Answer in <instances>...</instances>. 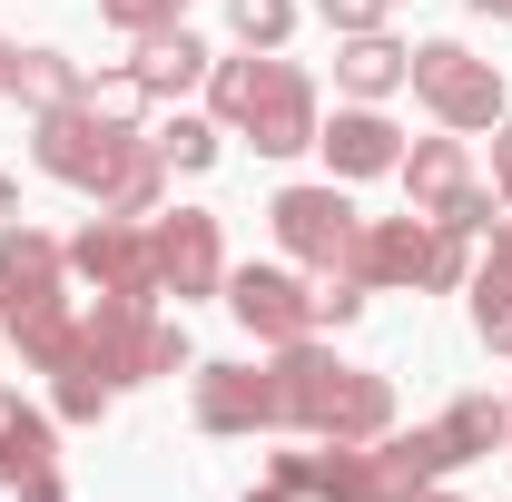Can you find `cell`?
I'll return each mask as SVG.
<instances>
[{
	"instance_id": "obj_36",
	"label": "cell",
	"mask_w": 512,
	"mask_h": 502,
	"mask_svg": "<svg viewBox=\"0 0 512 502\" xmlns=\"http://www.w3.org/2000/svg\"><path fill=\"white\" fill-rule=\"evenodd\" d=\"M473 10H483V20H512V0H473Z\"/></svg>"
},
{
	"instance_id": "obj_3",
	"label": "cell",
	"mask_w": 512,
	"mask_h": 502,
	"mask_svg": "<svg viewBox=\"0 0 512 502\" xmlns=\"http://www.w3.org/2000/svg\"><path fill=\"white\" fill-rule=\"evenodd\" d=\"M207 119L256 138V158H296V148H316V79L296 60H217L207 69Z\"/></svg>"
},
{
	"instance_id": "obj_21",
	"label": "cell",
	"mask_w": 512,
	"mask_h": 502,
	"mask_svg": "<svg viewBox=\"0 0 512 502\" xmlns=\"http://www.w3.org/2000/svg\"><path fill=\"white\" fill-rule=\"evenodd\" d=\"M473 335L512 355V276H493V266H473Z\"/></svg>"
},
{
	"instance_id": "obj_12",
	"label": "cell",
	"mask_w": 512,
	"mask_h": 502,
	"mask_svg": "<svg viewBox=\"0 0 512 502\" xmlns=\"http://www.w3.org/2000/svg\"><path fill=\"white\" fill-rule=\"evenodd\" d=\"M197 434H276V384L256 365H197Z\"/></svg>"
},
{
	"instance_id": "obj_29",
	"label": "cell",
	"mask_w": 512,
	"mask_h": 502,
	"mask_svg": "<svg viewBox=\"0 0 512 502\" xmlns=\"http://www.w3.org/2000/svg\"><path fill=\"white\" fill-rule=\"evenodd\" d=\"M384 10H394V0H316V20L335 30V40H355V30H384Z\"/></svg>"
},
{
	"instance_id": "obj_17",
	"label": "cell",
	"mask_w": 512,
	"mask_h": 502,
	"mask_svg": "<svg viewBox=\"0 0 512 502\" xmlns=\"http://www.w3.org/2000/svg\"><path fill=\"white\" fill-rule=\"evenodd\" d=\"M404 60H414V50H404L394 30H355V40L335 50V79H345V99H394V89H404Z\"/></svg>"
},
{
	"instance_id": "obj_34",
	"label": "cell",
	"mask_w": 512,
	"mask_h": 502,
	"mask_svg": "<svg viewBox=\"0 0 512 502\" xmlns=\"http://www.w3.org/2000/svg\"><path fill=\"white\" fill-rule=\"evenodd\" d=\"M0 227H20V188L10 178H0Z\"/></svg>"
},
{
	"instance_id": "obj_26",
	"label": "cell",
	"mask_w": 512,
	"mask_h": 502,
	"mask_svg": "<svg viewBox=\"0 0 512 502\" xmlns=\"http://www.w3.org/2000/svg\"><path fill=\"white\" fill-rule=\"evenodd\" d=\"M178 10H188V0H99V20H109V30H128V40L178 30Z\"/></svg>"
},
{
	"instance_id": "obj_7",
	"label": "cell",
	"mask_w": 512,
	"mask_h": 502,
	"mask_svg": "<svg viewBox=\"0 0 512 502\" xmlns=\"http://www.w3.org/2000/svg\"><path fill=\"white\" fill-rule=\"evenodd\" d=\"M69 276L99 286V296H158V237H148V217H89L69 237Z\"/></svg>"
},
{
	"instance_id": "obj_30",
	"label": "cell",
	"mask_w": 512,
	"mask_h": 502,
	"mask_svg": "<svg viewBox=\"0 0 512 502\" xmlns=\"http://www.w3.org/2000/svg\"><path fill=\"white\" fill-rule=\"evenodd\" d=\"M493 197H503V207H512V109H503V119H493Z\"/></svg>"
},
{
	"instance_id": "obj_20",
	"label": "cell",
	"mask_w": 512,
	"mask_h": 502,
	"mask_svg": "<svg viewBox=\"0 0 512 502\" xmlns=\"http://www.w3.org/2000/svg\"><path fill=\"white\" fill-rule=\"evenodd\" d=\"M79 89H89L79 60H60V50H20V79H10L20 109H60V99H79Z\"/></svg>"
},
{
	"instance_id": "obj_16",
	"label": "cell",
	"mask_w": 512,
	"mask_h": 502,
	"mask_svg": "<svg viewBox=\"0 0 512 502\" xmlns=\"http://www.w3.org/2000/svg\"><path fill=\"white\" fill-rule=\"evenodd\" d=\"M60 463V414H40V404H20V394H0V483L20 493L30 473H50Z\"/></svg>"
},
{
	"instance_id": "obj_9",
	"label": "cell",
	"mask_w": 512,
	"mask_h": 502,
	"mask_svg": "<svg viewBox=\"0 0 512 502\" xmlns=\"http://www.w3.org/2000/svg\"><path fill=\"white\" fill-rule=\"evenodd\" d=\"M148 237H158V296H217L227 286V247H217V217L207 207H158L148 217Z\"/></svg>"
},
{
	"instance_id": "obj_31",
	"label": "cell",
	"mask_w": 512,
	"mask_h": 502,
	"mask_svg": "<svg viewBox=\"0 0 512 502\" xmlns=\"http://www.w3.org/2000/svg\"><path fill=\"white\" fill-rule=\"evenodd\" d=\"M20 502H69V483H60V463H50V473H30V483H20Z\"/></svg>"
},
{
	"instance_id": "obj_13",
	"label": "cell",
	"mask_w": 512,
	"mask_h": 502,
	"mask_svg": "<svg viewBox=\"0 0 512 502\" xmlns=\"http://www.w3.org/2000/svg\"><path fill=\"white\" fill-rule=\"evenodd\" d=\"M325 168L335 178H394V158H404V138H394V119H384L375 99H355V109H335V119L316 128Z\"/></svg>"
},
{
	"instance_id": "obj_37",
	"label": "cell",
	"mask_w": 512,
	"mask_h": 502,
	"mask_svg": "<svg viewBox=\"0 0 512 502\" xmlns=\"http://www.w3.org/2000/svg\"><path fill=\"white\" fill-rule=\"evenodd\" d=\"M414 502H453V493H414Z\"/></svg>"
},
{
	"instance_id": "obj_23",
	"label": "cell",
	"mask_w": 512,
	"mask_h": 502,
	"mask_svg": "<svg viewBox=\"0 0 512 502\" xmlns=\"http://www.w3.org/2000/svg\"><path fill=\"white\" fill-rule=\"evenodd\" d=\"M217 138H227V128H217V119H168V128H158V138H148V148H158L168 168H188V178H197V168L217 158Z\"/></svg>"
},
{
	"instance_id": "obj_4",
	"label": "cell",
	"mask_w": 512,
	"mask_h": 502,
	"mask_svg": "<svg viewBox=\"0 0 512 502\" xmlns=\"http://www.w3.org/2000/svg\"><path fill=\"white\" fill-rule=\"evenodd\" d=\"M69 365L99 384H158L188 365V325H168V315L148 306V296H99V306L79 315V345H69ZM60 365V375H69Z\"/></svg>"
},
{
	"instance_id": "obj_8",
	"label": "cell",
	"mask_w": 512,
	"mask_h": 502,
	"mask_svg": "<svg viewBox=\"0 0 512 502\" xmlns=\"http://www.w3.org/2000/svg\"><path fill=\"white\" fill-rule=\"evenodd\" d=\"M266 227H276V247L296 256V266H345V247H355V207H345V188L325 178V188H276V207H266Z\"/></svg>"
},
{
	"instance_id": "obj_35",
	"label": "cell",
	"mask_w": 512,
	"mask_h": 502,
	"mask_svg": "<svg viewBox=\"0 0 512 502\" xmlns=\"http://www.w3.org/2000/svg\"><path fill=\"white\" fill-rule=\"evenodd\" d=\"M10 79H20V50H10V40H0V99H10Z\"/></svg>"
},
{
	"instance_id": "obj_27",
	"label": "cell",
	"mask_w": 512,
	"mask_h": 502,
	"mask_svg": "<svg viewBox=\"0 0 512 502\" xmlns=\"http://www.w3.org/2000/svg\"><path fill=\"white\" fill-rule=\"evenodd\" d=\"M424 286H473V227H444L434 217V276Z\"/></svg>"
},
{
	"instance_id": "obj_6",
	"label": "cell",
	"mask_w": 512,
	"mask_h": 502,
	"mask_svg": "<svg viewBox=\"0 0 512 502\" xmlns=\"http://www.w3.org/2000/svg\"><path fill=\"white\" fill-rule=\"evenodd\" d=\"M404 79H414V99H424V109H434L444 128H463V138L503 119V69H493V60H473L463 40H424V50L404 60Z\"/></svg>"
},
{
	"instance_id": "obj_22",
	"label": "cell",
	"mask_w": 512,
	"mask_h": 502,
	"mask_svg": "<svg viewBox=\"0 0 512 502\" xmlns=\"http://www.w3.org/2000/svg\"><path fill=\"white\" fill-rule=\"evenodd\" d=\"M227 30H237L247 50H286V30H296V0H227Z\"/></svg>"
},
{
	"instance_id": "obj_19",
	"label": "cell",
	"mask_w": 512,
	"mask_h": 502,
	"mask_svg": "<svg viewBox=\"0 0 512 502\" xmlns=\"http://www.w3.org/2000/svg\"><path fill=\"white\" fill-rule=\"evenodd\" d=\"M444 434H453L463 463H473V453H503V443H512V404H493V394H453V404H444Z\"/></svg>"
},
{
	"instance_id": "obj_33",
	"label": "cell",
	"mask_w": 512,
	"mask_h": 502,
	"mask_svg": "<svg viewBox=\"0 0 512 502\" xmlns=\"http://www.w3.org/2000/svg\"><path fill=\"white\" fill-rule=\"evenodd\" d=\"M247 502H296V493H286V483H276V473H266V483H247Z\"/></svg>"
},
{
	"instance_id": "obj_14",
	"label": "cell",
	"mask_w": 512,
	"mask_h": 502,
	"mask_svg": "<svg viewBox=\"0 0 512 502\" xmlns=\"http://www.w3.org/2000/svg\"><path fill=\"white\" fill-rule=\"evenodd\" d=\"M394 178H404V197H414V217H444L453 197L473 188V158H463V128H444V138H414V148L394 158Z\"/></svg>"
},
{
	"instance_id": "obj_25",
	"label": "cell",
	"mask_w": 512,
	"mask_h": 502,
	"mask_svg": "<svg viewBox=\"0 0 512 502\" xmlns=\"http://www.w3.org/2000/svg\"><path fill=\"white\" fill-rule=\"evenodd\" d=\"M109 394H119V384H99V375H79V365H69V375L50 384V414H60V424H99V414H109Z\"/></svg>"
},
{
	"instance_id": "obj_2",
	"label": "cell",
	"mask_w": 512,
	"mask_h": 502,
	"mask_svg": "<svg viewBox=\"0 0 512 502\" xmlns=\"http://www.w3.org/2000/svg\"><path fill=\"white\" fill-rule=\"evenodd\" d=\"M0 325L20 335V355L40 375H60L79 345V306H69V247L40 227H0Z\"/></svg>"
},
{
	"instance_id": "obj_5",
	"label": "cell",
	"mask_w": 512,
	"mask_h": 502,
	"mask_svg": "<svg viewBox=\"0 0 512 502\" xmlns=\"http://www.w3.org/2000/svg\"><path fill=\"white\" fill-rule=\"evenodd\" d=\"M30 158H40V178H60V188H109V168H119L128 148H138V128L109 119V109H89V99H60V109H30Z\"/></svg>"
},
{
	"instance_id": "obj_32",
	"label": "cell",
	"mask_w": 512,
	"mask_h": 502,
	"mask_svg": "<svg viewBox=\"0 0 512 502\" xmlns=\"http://www.w3.org/2000/svg\"><path fill=\"white\" fill-rule=\"evenodd\" d=\"M493 276H512V217H493V256H483Z\"/></svg>"
},
{
	"instance_id": "obj_28",
	"label": "cell",
	"mask_w": 512,
	"mask_h": 502,
	"mask_svg": "<svg viewBox=\"0 0 512 502\" xmlns=\"http://www.w3.org/2000/svg\"><path fill=\"white\" fill-rule=\"evenodd\" d=\"M79 99H89V109H109V119H128V128H138V109H148V89H138L128 69H99V79H89Z\"/></svg>"
},
{
	"instance_id": "obj_18",
	"label": "cell",
	"mask_w": 512,
	"mask_h": 502,
	"mask_svg": "<svg viewBox=\"0 0 512 502\" xmlns=\"http://www.w3.org/2000/svg\"><path fill=\"white\" fill-rule=\"evenodd\" d=\"M168 207V158L138 138L119 168H109V188H99V217H158Z\"/></svg>"
},
{
	"instance_id": "obj_15",
	"label": "cell",
	"mask_w": 512,
	"mask_h": 502,
	"mask_svg": "<svg viewBox=\"0 0 512 502\" xmlns=\"http://www.w3.org/2000/svg\"><path fill=\"white\" fill-rule=\"evenodd\" d=\"M207 40H197L188 20L178 30H158V40H138V60H128V79L148 89V99H188V89H207Z\"/></svg>"
},
{
	"instance_id": "obj_24",
	"label": "cell",
	"mask_w": 512,
	"mask_h": 502,
	"mask_svg": "<svg viewBox=\"0 0 512 502\" xmlns=\"http://www.w3.org/2000/svg\"><path fill=\"white\" fill-rule=\"evenodd\" d=\"M306 315H316V325H355V315H365V286H355L345 266H316V276H306Z\"/></svg>"
},
{
	"instance_id": "obj_1",
	"label": "cell",
	"mask_w": 512,
	"mask_h": 502,
	"mask_svg": "<svg viewBox=\"0 0 512 502\" xmlns=\"http://www.w3.org/2000/svg\"><path fill=\"white\" fill-rule=\"evenodd\" d=\"M276 434H306V443H375L394 434V384L365 375V365H335L316 335H296V345H276Z\"/></svg>"
},
{
	"instance_id": "obj_11",
	"label": "cell",
	"mask_w": 512,
	"mask_h": 502,
	"mask_svg": "<svg viewBox=\"0 0 512 502\" xmlns=\"http://www.w3.org/2000/svg\"><path fill=\"white\" fill-rule=\"evenodd\" d=\"M227 315L266 335V345H296V335H316V315H306V276H286V266H237L227 276Z\"/></svg>"
},
{
	"instance_id": "obj_10",
	"label": "cell",
	"mask_w": 512,
	"mask_h": 502,
	"mask_svg": "<svg viewBox=\"0 0 512 502\" xmlns=\"http://www.w3.org/2000/svg\"><path fill=\"white\" fill-rule=\"evenodd\" d=\"M345 276L355 286H424L434 276V217H365L355 247H345Z\"/></svg>"
}]
</instances>
